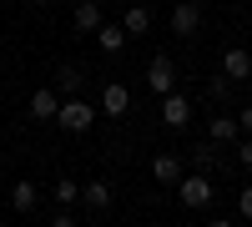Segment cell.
Segmentation results:
<instances>
[{"label": "cell", "mask_w": 252, "mask_h": 227, "mask_svg": "<svg viewBox=\"0 0 252 227\" xmlns=\"http://www.w3.org/2000/svg\"><path fill=\"white\" fill-rule=\"evenodd\" d=\"M96 116H101V106H91L86 96H61V111H56V127L61 131H71V136H81V131H91L96 127Z\"/></svg>", "instance_id": "obj_1"}, {"label": "cell", "mask_w": 252, "mask_h": 227, "mask_svg": "<svg viewBox=\"0 0 252 227\" xmlns=\"http://www.w3.org/2000/svg\"><path fill=\"white\" fill-rule=\"evenodd\" d=\"M177 202H182V207H192V212H207V207H212V177H207V172H182V182H177Z\"/></svg>", "instance_id": "obj_2"}, {"label": "cell", "mask_w": 252, "mask_h": 227, "mask_svg": "<svg viewBox=\"0 0 252 227\" xmlns=\"http://www.w3.org/2000/svg\"><path fill=\"white\" fill-rule=\"evenodd\" d=\"M146 86H152L157 96L177 91V61L172 56H152V61H146Z\"/></svg>", "instance_id": "obj_3"}, {"label": "cell", "mask_w": 252, "mask_h": 227, "mask_svg": "<svg viewBox=\"0 0 252 227\" xmlns=\"http://www.w3.org/2000/svg\"><path fill=\"white\" fill-rule=\"evenodd\" d=\"M126 111H131V91H126V81H106V86H101V116L121 121Z\"/></svg>", "instance_id": "obj_4"}, {"label": "cell", "mask_w": 252, "mask_h": 227, "mask_svg": "<svg viewBox=\"0 0 252 227\" xmlns=\"http://www.w3.org/2000/svg\"><path fill=\"white\" fill-rule=\"evenodd\" d=\"M111 202H116V192H111V182H86V187H81V207H86L91 217H101V212H111Z\"/></svg>", "instance_id": "obj_5"}, {"label": "cell", "mask_w": 252, "mask_h": 227, "mask_svg": "<svg viewBox=\"0 0 252 227\" xmlns=\"http://www.w3.org/2000/svg\"><path fill=\"white\" fill-rule=\"evenodd\" d=\"M51 86L61 96H76V91H86V66H76V61H61L56 76H51Z\"/></svg>", "instance_id": "obj_6"}, {"label": "cell", "mask_w": 252, "mask_h": 227, "mask_svg": "<svg viewBox=\"0 0 252 227\" xmlns=\"http://www.w3.org/2000/svg\"><path fill=\"white\" fill-rule=\"evenodd\" d=\"M161 121H166L172 131H182L187 121H192V101H187L182 91H166V96H161Z\"/></svg>", "instance_id": "obj_7"}, {"label": "cell", "mask_w": 252, "mask_h": 227, "mask_svg": "<svg viewBox=\"0 0 252 227\" xmlns=\"http://www.w3.org/2000/svg\"><path fill=\"white\" fill-rule=\"evenodd\" d=\"M152 177L161 182V187H177V182H182V157L177 152H157L152 157Z\"/></svg>", "instance_id": "obj_8"}, {"label": "cell", "mask_w": 252, "mask_h": 227, "mask_svg": "<svg viewBox=\"0 0 252 227\" xmlns=\"http://www.w3.org/2000/svg\"><path fill=\"white\" fill-rule=\"evenodd\" d=\"M56 111H61V91H56V86L31 91V116H35V121H56Z\"/></svg>", "instance_id": "obj_9"}, {"label": "cell", "mask_w": 252, "mask_h": 227, "mask_svg": "<svg viewBox=\"0 0 252 227\" xmlns=\"http://www.w3.org/2000/svg\"><path fill=\"white\" fill-rule=\"evenodd\" d=\"M222 76L247 81V76H252V51H242V46H227V51H222Z\"/></svg>", "instance_id": "obj_10"}, {"label": "cell", "mask_w": 252, "mask_h": 227, "mask_svg": "<svg viewBox=\"0 0 252 227\" xmlns=\"http://www.w3.org/2000/svg\"><path fill=\"white\" fill-rule=\"evenodd\" d=\"M172 31H177V35H197V31H202V5L182 0V5L172 10Z\"/></svg>", "instance_id": "obj_11"}, {"label": "cell", "mask_w": 252, "mask_h": 227, "mask_svg": "<svg viewBox=\"0 0 252 227\" xmlns=\"http://www.w3.org/2000/svg\"><path fill=\"white\" fill-rule=\"evenodd\" d=\"M207 131H212V141H217V147H232V141L242 136V127H237V116H227V111H217L212 121H207Z\"/></svg>", "instance_id": "obj_12"}, {"label": "cell", "mask_w": 252, "mask_h": 227, "mask_svg": "<svg viewBox=\"0 0 252 227\" xmlns=\"http://www.w3.org/2000/svg\"><path fill=\"white\" fill-rule=\"evenodd\" d=\"M10 207H15V212H35V207H40V187H35L31 177H20L15 187H10Z\"/></svg>", "instance_id": "obj_13"}, {"label": "cell", "mask_w": 252, "mask_h": 227, "mask_svg": "<svg viewBox=\"0 0 252 227\" xmlns=\"http://www.w3.org/2000/svg\"><path fill=\"white\" fill-rule=\"evenodd\" d=\"M126 40H131V35L121 31V20H116V26H106V20H101V26H96V46L106 51V56H116V51L126 46Z\"/></svg>", "instance_id": "obj_14"}, {"label": "cell", "mask_w": 252, "mask_h": 227, "mask_svg": "<svg viewBox=\"0 0 252 227\" xmlns=\"http://www.w3.org/2000/svg\"><path fill=\"white\" fill-rule=\"evenodd\" d=\"M121 31H126V35H146V31H152V10H146L141 0H136V5L121 15Z\"/></svg>", "instance_id": "obj_15"}, {"label": "cell", "mask_w": 252, "mask_h": 227, "mask_svg": "<svg viewBox=\"0 0 252 227\" xmlns=\"http://www.w3.org/2000/svg\"><path fill=\"white\" fill-rule=\"evenodd\" d=\"M51 202H56V207H81V182L76 177H61L51 187Z\"/></svg>", "instance_id": "obj_16"}, {"label": "cell", "mask_w": 252, "mask_h": 227, "mask_svg": "<svg viewBox=\"0 0 252 227\" xmlns=\"http://www.w3.org/2000/svg\"><path fill=\"white\" fill-rule=\"evenodd\" d=\"M101 26V5L96 0H76V31H96Z\"/></svg>", "instance_id": "obj_17"}, {"label": "cell", "mask_w": 252, "mask_h": 227, "mask_svg": "<svg viewBox=\"0 0 252 227\" xmlns=\"http://www.w3.org/2000/svg\"><path fill=\"white\" fill-rule=\"evenodd\" d=\"M192 172H217V141H207V147H192Z\"/></svg>", "instance_id": "obj_18"}, {"label": "cell", "mask_w": 252, "mask_h": 227, "mask_svg": "<svg viewBox=\"0 0 252 227\" xmlns=\"http://www.w3.org/2000/svg\"><path fill=\"white\" fill-rule=\"evenodd\" d=\"M81 222V207H51V227H76Z\"/></svg>", "instance_id": "obj_19"}, {"label": "cell", "mask_w": 252, "mask_h": 227, "mask_svg": "<svg viewBox=\"0 0 252 227\" xmlns=\"http://www.w3.org/2000/svg\"><path fill=\"white\" fill-rule=\"evenodd\" d=\"M207 96H212V101H227V96H232V76H212V81H207Z\"/></svg>", "instance_id": "obj_20"}, {"label": "cell", "mask_w": 252, "mask_h": 227, "mask_svg": "<svg viewBox=\"0 0 252 227\" xmlns=\"http://www.w3.org/2000/svg\"><path fill=\"white\" fill-rule=\"evenodd\" d=\"M237 217H242V222H252V182L237 192Z\"/></svg>", "instance_id": "obj_21"}, {"label": "cell", "mask_w": 252, "mask_h": 227, "mask_svg": "<svg viewBox=\"0 0 252 227\" xmlns=\"http://www.w3.org/2000/svg\"><path fill=\"white\" fill-rule=\"evenodd\" d=\"M237 162H242V172H252V136H237Z\"/></svg>", "instance_id": "obj_22"}, {"label": "cell", "mask_w": 252, "mask_h": 227, "mask_svg": "<svg viewBox=\"0 0 252 227\" xmlns=\"http://www.w3.org/2000/svg\"><path fill=\"white\" fill-rule=\"evenodd\" d=\"M237 127H242V136H252V106H242V116H237Z\"/></svg>", "instance_id": "obj_23"}, {"label": "cell", "mask_w": 252, "mask_h": 227, "mask_svg": "<svg viewBox=\"0 0 252 227\" xmlns=\"http://www.w3.org/2000/svg\"><path fill=\"white\" fill-rule=\"evenodd\" d=\"M31 5H51V0H31Z\"/></svg>", "instance_id": "obj_24"}, {"label": "cell", "mask_w": 252, "mask_h": 227, "mask_svg": "<svg viewBox=\"0 0 252 227\" xmlns=\"http://www.w3.org/2000/svg\"><path fill=\"white\" fill-rule=\"evenodd\" d=\"M0 51H5V35H0Z\"/></svg>", "instance_id": "obj_25"}, {"label": "cell", "mask_w": 252, "mask_h": 227, "mask_svg": "<svg viewBox=\"0 0 252 227\" xmlns=\"http://www.w3.org/2000/svg\"><path fill=\"white\" fill-rule=\"evenodd\" d=\"M192 5H207V0H192Z\"/></svg>", "instance_id": "obj_26"}]
</instances>
